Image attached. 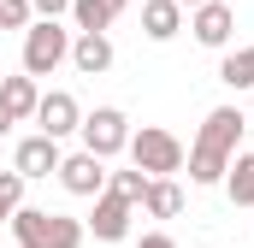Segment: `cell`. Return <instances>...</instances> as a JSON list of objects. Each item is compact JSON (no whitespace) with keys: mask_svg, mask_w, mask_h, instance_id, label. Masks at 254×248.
<instances>
[{"mask_svg":"<svg viewBox=\"0 0 254 248\" xmlns=\"http://www.w3.org/2000/svg\"><path fill=\"white\" fill-rule=\"evenodd\" d=\"M190 30H195L201 48L231 54V36H237V12H231V0H207V6H195V12H190Z\"/></svg>","mask_w":254,"mask_h":248,"instance_id":"cell-7","label":"cell"},{"mask_svg":"<svg viewBox=\"0 0 254 248\" xmlns=\"http://www.w3.org/2000/svg\"><path fill=\"white\" fill-rule=\"evenodd\" d=\"M107 178H113L107 160H95V154H83V148L60 160V184H65V195H77V201H101V195H107Z\"/></svg>","mask_w":254,"mask_h":248,"instance_id":"cell-6","label":"cell"},{"mask_svg":"<svg viewBox=\"0 0 254 248\" xmlns=\"http://www.w3.org/2000/svg\"><path fill=\"white\" fill-rule=\"evenodd\" d=\"M30 12L48 18V24H60V12H71V0H30Z\"/></svg>","mask_w":254,"mask_h":248,"instance_id":"cell-21","label":"cell"},{"mask_svg":"<svg viewBox=\"0 0 254 248\" xmlns=\"http://www.w3.org/2000/svg\"><path fill=\"white\" fill-rule=\"evenodd\" d=\"M130 219H136V207H125L119 195H101L95 213L83 219V231H89L95 243H125V237H130Z\"/></svg>","mask_w":254,"mask_h":248,"instance_id":"cell-10","label":"cell"},{"mask_svg":"<svg viewBox=\"0 0 254 248\" xmlns=\"http://www.w3.org/2000/svg\"><path fill=\"white\" fill-rule=\"evenodd\" d=\"M83 154H95V160H113V154H125L130 148V119L119 107H95V113H83Z\"/></svg>","mask_w":254,"mask_h":248,"instance_id":"cell-5","label":"cell"},{"mask_svg":"<svg viewBox=\"0 0 254 248\" xmlns=\"http://www.w3.org/2000/svg\"><path fill=\"white\" fill-rule=\"evenodd\" d=\"M178 6H184V12H195V6H207V0H178Z\"/></svg>","mask_w":254,"mask_h":248,"instance_id":"cell-24","label":"cell"},{"mask_svg":"<svg viewBox=\"0 0 254 248\" xmlns=\"http://www.w3.org/2000/svg\"><path fill=\"white\" fill-rule=\"evenodd\" d=\"M71 36L77 30H65V24H48V18H36L30 30H24V60H18V71L24 77H54L65 60H71Z\"/></svg>","mask_w":254,"mask_h":248,"instance_id":"cell-4","label":"cell"},{"mask_svg":"<svg viewBox=\"0 0 254 248\" xmlns=\"http://www.w3.org/2000/svg\"><path fill=\"white\" fill-rule=\"evenodd\" d=\"M107 195H119L125 207H142V195H148V178H142L136 166H130V172H113V178H107Z\"/></svg>","mask_w":254,"mask_h":248,"instance_id":"cell-18","label":"cell"},{"mask_svg":"<svg viewBox=\"0 0 254 248\" xmlns=\"http://www.w3.org/2000/svg\"><path fill=\"white\" fill-rule=\"evenodd\" d=\"M219 83H225V89H237V95L254 89V42H249V48H231V54L219 60Z\"/></svg>","mask_w":254,"mask_h":248,"instance_id":"cell-16","label":"cell"},{"mask_svg":"<svg viewBox=\"0 0 254 248\" xmlns=\"http://www.w3.org/2000/svg\"><path fill=\"white\" fill-rule=\"evenodd\" d=\"M225 195H231V207H254V154H237V160H231Z\"/></svg>","mask_w":254,"mask_h":248,"instance_id":"cell-17","label":"cell"},{"mask_svg":"<svg viewBox=\"0 0 254 248\" xmlns=\"http://www.w3.org/2000/svg\"><path fill=\"white\" fill-rule=\"evenodd\" d=\"M30 24H36L30 0H0V30H30Z\"/></svg>","mask_w":254,"mask_h":248,"instance_id":"cell-20","label":"cell"},{"mask_svg":"<svg viewBox=\"0 0 254 248\" xmlns=\"http://www.w3.org/2000/svg\"><path fill=\"white\" fill-rule=\"evenodd\" d=\"M6 130H12V119H6V107H0V136H6Z\"/></svg>","mask_w":254,"mask_h":248,"instance_id":"cell-23","label":"cell"},{"mask_svg":"<svg viewBox=\"0 0 254 248\" xmlns=\"http://www.w3.org/2000/svg\"><path fill=\"white\" fill-rule=\"evenodd\" d=\"M24 207V178L18 172H0V219H12Z\"/></svg>","mask_w":254,"mask_h":248,"instance_id":"cell-19","label":"cell"},{"mask_svg":"<svg viewBox=\"0 0 254 248\" xmlns=\"http://www.w3.org/2000/svg\"><path fill=\"white\" fill-rule=\"evenodd\" d=\"M71 65H77L83 77L113 71V36H71Z\"/></svg>","mask_w":254,"mask_h":248,"instance_id":"cell-14","label":"cell"},{"mask_svg":"<svg viewBox=\"0 0 254 248\" xmlns=\"http://www.w3.org/2000/svg\"><path fill=\"white\" fill-rule=\"evenodd\" d=\"M142 213H148V219H178V213H184V189L172 184V178H148Z\"/></svg>","mask_w":254,"mask_h":248,"instance_id":"cell-15","label":"cell"},{"mask_svg":"<svg viewBox=\"0 0 254 248\" xmlns=\"http://www.w3.org/2000/svg\"><path fill=\"white\" fill-rule=\"evenodd\" d=\"M184 30V6L178 0H142V36L148 42H172Z\"/></svg>","mask_w":254,"mask_h":248,"instance_id":"cell-13","label":"cell"},{"mask_svg":"<svg viewBox=\"0 0 254 248\" xmlns=\"http://www.w3.org/2000/svg\"><path fill=\"white\" fill-rule=\"evenodd\" d=\"M243 130H249V119H243L237 107H213V113L201 119V136H195V148L184 154V160H190V184H201V189H207V184H225Z\"/></svg>","mask_w":254,"mask_h":248,"instance_id":"cell-1","label":"cell"},{"mask_svg":"<svg viewBox=\"0 0 254 248\" xmlns=\"http://www.w3.org/2000/svg\"><path fill=\"white\" fill-rule=\"evenodd\" d=\"M12 237L18 248H83V219L71 213H48V207H18L12 213Z\"/></svg>","mask_w":254,"mask_h":248,"instance_id":"cell-2","label":"cell"},{"mask_svg":"<svg viewBox=\"0 0 254 248\" xmlns=\"http://www.w3.org/2000/svg\"><path fill=\"white\" fill-rule=\"evenodd\" d=\"M36 124H42V136H77L83 130V107H77V95L71 89H48L42 95V107H36Z\"/></svg>","mask_w":254,"mask_h":248,"instance_id":"cell-9","label":"cell"},{"mask_svg":"<svg viewBox=\"0 0 254 248\" xmlns=\"http://www.w3.org/2000/svg\"><path fill=\"white\" fill-rule=\"evenodd\" d=\"M60 160H65V154H60V142L36 130V136H24V142H18V154H12V172H18L24 184H36V178H60Z\"/></svg>","mask_w":254,"mask_h":248,"instance_id":"cell-8","label":"cell"},{"mask_svg":"<svg viewBox=\"0 0 254 248\" xmlns=\"http://www.w3.org/2000/svg\"><path fill=\"white\" fill-rule=\"evenodd\" d=\"M125 6L130 0H71V24H77V36H107Z\"/></svg>","mask_w":254,"mask_h":248,"instance_id":"cell-12","label":"cell"},{"mask_svg":"<svg viewBox=\"0 0 254 248\" xmlns=\"http://www.w3.org/2000/svg\"><path fill=\"white\" fill-rule=\"evenodd\" d=\"M130 166L142 172V178H172V172H184V142L166 130V124H142V130H130Z\"/></svg>","mask_w":254,"mask_h":248,"instance_id":"cell-3","label":"cell"},{"mask_svg":"<svg viewBox=\"0 0 254 248\" xmlns=\"http://www.w3.org/2000/svg\"><path fill=\"white\" fill-rule=\"evenodd\" d=\"M136 248H178V243H172L166 231H148V237H142V243H136Z\"/></svg>","mask_w":254,"mask_h":248,"instance_id":"cell-22","label":"cell"},{"mask_svg":"<svg viewBox=\"0 0 254 248\" xmlns=\"http://www.w3.org/2000/svg\"><path fill=\"white\" fill-rule=\"evenodd\" d=\"M0 107H6V119L12 124H24V119H36V107H42V83L36 77H0Z\"/></svg>","mask_w":254,"mask_h":248,"instance_id":"cell-11","label":"cell"}]
</instances>
